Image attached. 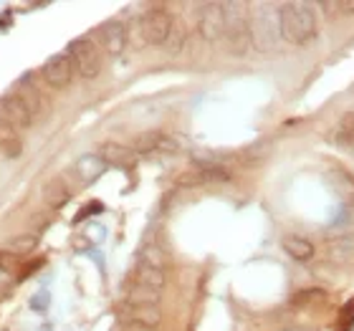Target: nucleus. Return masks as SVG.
Instances as JSON below:
<instances>
[{"label":"nucleus","instance_id":"13","mask_svg":"<svg viewBox=\"0 0 354 331\" xmlns=\"http://www.w3.org/2000/svg\"><path fill=\"white\" fill-rule=\"evenodd\" d=\"M122 316H124V321H137V324H147V326H152V329H157L160 321H162V311H160V306L124 303V306H122Z\"/></svg>","mask_w":354,"mask_h":331},{"label":"nucleus","instance_id":"19","mask_svg":"<svg viewBox=\"0 0 354 331\" xmlns=\"http://www.w3.org/2000/svg\"><path fill=\"white\" fill-rule=\"evenodd\" d=\"M134 281H137V283H145V286H149V288H157V291H165V286H167V271H157V268L137 263V268H134Z\"/></svg>","mask_w":354,"mask_h":331},{"label":"nucleus","instance_id":"8","mask_svg":"<svg viewBox=\"0 0 354 331\" xmlns=\"http://www.w3.org/2000/svg\"><path fill=\"white\" fill-rule=\"evenodd\" d=\"M99 44L109 56H122L127 51V44H129V30L122 21L111 18V21H104L99 26Z\"/></svg>","mask_w":354,"mask_h":331},{"label":"nucleus","instance_id":"3","mask_svg":"<svg viewBox=\"0 0 354 331\" xmlns=\"http://www.w3.org/2000/svg\"><path fill=\"white\" fill-rule=\"evenodd\" d=\"M223 21H225L223 41H225V46H228V51L233 53V56H245L248 48H251L248 3H241V0L223 3Z\"/></svg>","mask_w":354,"mask_h":331},{"label":"nucleus","instance_id":"24","mask_svg":"<svg viewBox=\"0 0 354 331\" xmlns=\"http://www.w3.org/2000/svg\"><path fill=\"white\" fill-rule=\"evenodd\" d=\"M48 301H51V296L46 294V291H41V294H36L33 299H30V309H33V311H46V309H48Z\"/></svg>","mask_w":354,"mask_h":331},{"label":"nucleus","instance_id":"20","mask_svg":"<svg viewBox=\"0 0 354 331\" xmlns=\"http://www.w3.org/2000/svg\"><path fill=\"white\" fill-rule=\"evenodd\" d=\"M137 263L140 265H149V268H157V271H167V256L165 250L157 243H145L137 256Z\"/></svg>","mask_w":354,"mask_h":331},{"label":"nucleus","instance_id":"26","mask_svg":"<svg viewBox=\"0 0 354 331\" xmlns=\"http://www.w3.org/2000/svg\"><path fill=\"white\" fill-rule=\"evenodd\" d=\"M283 331H309V329H299V326H291V329H283Z\"/></svg>","mask_w":354,"mask_h":331},{"label":"nucleus","instance_id":"11","mask_svg":"<svg viewBox=\"0 0 354 331\" xmlns=\"http://www.w3.org/2000/svg\"><path fill=\"white\" fill-rule=\"evenodd\" d=\"M106 167H109V164L104 162L99 155H82L74 162V167H71V175H74L79 182L88 185V182H94V180H99Z\"/></svg>","mask_w":354,"mask_h":331},{"label":"nucleus","instance_id":"18","mask_svg":"<svg viewBox=\"0 0 354 331\" xmlns=\"http://www.w3.org/2000/svg\"><path fill=\"white\" fill-rule=\"evenodd\" d=\"M162 301V291L149 288L145 283L132 281V286L127 288V303H142V306H160Z\"/></svg>","mask_w":354,"mask_h":331},{"label":"nucleus","instance_id":"16","mask_svg":"<svg viewBox=\"0 0 354 331\" xmlns=\"http://www.w3.org/2000/svg\"><path fill=\"white\" fill-rule=\"evenodd\" d=\"M281 245H283V250H286L294 261H299V263H306V261H311V258H314V243H311L309 238L296 236V233H288V236H283Z\"/></svg>","mask_w":354,"mask_h":331},{"label":"nucleus","instance_id":"23","mask_svg":"<svg viewBox=\"0 0 354 331\" xmlns=\"http://www.w3.org/2000/svg\"><path fill=\"white\" fill-rule=\"evenodd\" d=\"M342 140H352L349 142V149L354 152V114L342 117Z\"/></svg>","mask_w":354,"mask_h":331},{"label":"nucleus","instance_id":"9","mask_svg":"<svg viewBox=\"0 0 354 331\" xmlns=\"http://www.w3.org/2000/svg\"><path fill=\"white\" fill-rule=\"evenodd\" d=\"M0 117L8 119L15 129H28V126H33V122H36L33 114H30V109L23 104V99L15 94V91L0 99Z\"/></svg>","mask_w":354,"mask_h":331},{"label":"nucleus","instance_id":"7","mask_svg":"<svg viewBox=\"0 0 354 331\" xmlns=\"http://www.w3.org/2000/svg\"><path fill=\"white\" fill-rule=\"evenodd\" d=\"M41 76H44V82L48 84V86L61 91V88H68L71 82H74V66H71V61H68L66 53H56V56H51V59L44 64Z\"/></svg>","mask_w":354,"mask_h":331},{"label":"nucleus","instance_id":"14","mask_svg":"<svg viewBox=\"0 0 354 331\" xmlns=\"http://www.w3.org/2000/svg\"><path fill=\"white\" fill-rule=\"evenodd\" d=\"M0 152H3L8 160H18V157L23 155L21 132L3 117H0Z\"/></svg>","mask_w":354,"mask_h":331},{"label":"nucleus","instance_id":"10","mask_svg":"<svg viewBox=\"0 0 354 331\" xmlns=\"http://www.w3.org/2000/svg\"><path fill=\"white\" fill-rule=\"evenodd\" d=\"M134 152L137 155H152V152H175L177 149V142L172 137L162 132H147V134H140L137 140H134Z\"/></svg>","mask_w":354,"mask_h":331},{"label":"nucleus","instance_id":"17","mask_svg":"<svg viewBox=\"0 0 354 331\" xmlns=\"http://www.w3.org/2000/svg\"><path fill=\"white\" fill-rule=\"evenodd\" d=\"M68 198H71V190H68V185L61 180V177H53V180H48L44 187V200L46 205L53 207V210H59V207H64L68 202Z\"/></svg>","mask_w":354,"mask_h":331},{"label":"nucleus","instance_id":"2","mask_svg":"<svg viewBox=\"0 0 354 331\" xmlns=\"http://www.w3.org/2000/svg\"><path fill=\"white\" fill-rule=\"evenodd\" d=\"M248 26H251V46L259 53L276 51L283 41L281 38V13L276 3H251Z\"/></svg>","mask_w":354,"mask_h":331},{"label":"nucleus","instance_id":"15","mask_svg":"<svg viewBox=\"0 0 354 331\" xmlns=\"http://www.w3.org/2000/svg\"><path fill=\"white\" fill-rule=\"evenodd\" d=\"M15 94L21 96L23 104H26V106L30 109L33 119H44V117H46V111H48V109H46L44 94H41V91H38V88L33 86V84H30L28 79H26V82H21L18 86H15Z\"/></svg>","mask_w":354,"mask_h":331},{"label":"nucleus","instance_id":"4","mask_svg":"<svg viewBox=\"0 0 354 331\" xmlns=\"http://www.w3.org/2000/svg\"><path fill=\"white\" fill-rule=\"evenodd\" d=\"M66 56L82 79H96L102 74V51L91 38H74L68 44Z\"/></svg>","mask_w":354,"mask_h":331},{"label":"nucleus","instance_id":"25","mask_svg":"<svg viewBox=\"0 0 354 331\" xmlns=\"http://www.w3.org/2000/svg\"><path fill=\"white\" fill-rule=\"evenodd\" d=\"M119 331H157V329H152L147 324H137V321H122Z\"/></svg>","mask_w":354,"mask_h":331},{"label":"nucleus","instance_id":"5","mask_svg":"<svg viewBox=\"0 0 354 331\" xmlns=\"http://www.w3.org/2000/svg\"><path fill=\"white\" fill-rule=\"evenodd\" d=\"M172 28V13L165 6H152L140 18L142 44L147 46H165Z\"/></svg>","mask_w":354,"mask_h":331},{"label":"nucleus","instance_id":"6","mask_svg":"<svg viewBox=\"0 0 354 331\" xmlns=\"http://www.w3.org/2000/svg\"><path fill=\"white\" fill-rule=\"evenodd\" d=\"M223 3H203L198 6V33L205 44H218L223 41Z\"/></svg>","mask_w":354,"mask_h":331},{"label":"nucleus","instance_id":"21","mask_svg":"<svg viewBox=\"0 0 354 331\" xmlns=\"http://www.w3.org/2000/svg\"><path fill=\"white\" fill-rule=\"evenodd\" d=\"M36 248H38L36 236H13V238H10V240L6 243V253H10L13 258L30 256V253H33Z\"/></svg>","mask_w":354,"mask_h":331},{"label":"nucleus","instance_id":"1","mask_svg":"<svg viewBox=\"0 0 354 331\" xmlns=\"http://www.w3.org/2000/svg\"><path fill=\"white\" fill-rule=\"evenodd\" d=\"M281 38L291 46H306L311 44L319 33V15L314 3L306 0H291L281 3Z\"/></svg>","mask_w":354,"mask_h":331},{"label":"nucleus","instance_id":"22","mask_svg":"<svg viewBox=\"0 0 354 331\" xmlns=\"http://www.w3.org/2000/svg\"><path fill=\"white\" fill-rule=\"evenodd\" d=\"M185 41H187V28H185L183 21H175L172 18V28H170V36H167V51L170 53H180L183 51Z\"/></svg>","mask_w":354,"mask_h":331},{"label":"nucleus","instance_id":"12","mask_svg":"<svg viewBox=\"0 0 354 331\" xmlns=\"http://www.w3.org/2000/svg\"><path fill=\"white\" fill-rule=\"evenodd\" d=\"M99 157L106 164H117V167H132L137 162V152L127 144H119V142H104L102 149H99Z\"/></svg>","mask_w":354,"mask_h":331}]
</instances>
